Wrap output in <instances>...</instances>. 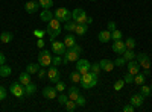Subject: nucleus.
<instances>
[{
	"label": "nucleus",
	"instance_id": "1",
	"mask_svg": "<svg viewBox=\"0 0 152 112\" xmlns=\"http://www.w3.org/2000/svg\"><path fill=\"white\" fill-rule=\"evenodd\" d=\"M61 29H62V26H61V21L58 20V18H52L50 21H47V27H46V33L49 35V40L50 41H53L56 36L61 33Z\"/></svg>",
	"mask_w": 152,
	"mask_h": 112
},
{
	"label": "nucleus",
	"instance_id": "2",
	"mask_svg": "<svg viewBox=\"0 0 152 112\" xmlns=\"http://www.w3.org/2000/svg\"><path fill=\"white\" fill-rule=\"evenodd\" d=\"M99 83V74H94L91 71H88L85 74H82L81 77V85L84 90H90V88H94V86Z\"/></svg>",
	"mask_w": 152,
	"mask_h": 112
},
{
	"label": "nucleus",
	"instance_id": "3",
	"mask_svg": "<svg viewBox=\"0 0 152 112\" xmlns=\"http://www.w3.org/2000/svg\"><path fill=\"white\" fill-rule=\"evenodd\" d=\"M72 20L79 24H91L93 23V18L90 15H87V12L82 8H76L75 11H72Z\"/></svg>",
	"mask_w": 152,
	"mask_h": 112
},
{
	"label": "nucleus",
	"instance_id": "4",
	"mask_svg": "<svg viewBox=\"0 0 152 112\" xmlns=\"http://www.w3.org/2000/svg\"><path fill=\"white\" fill-rule=\"evenodd\" d=\"M82 53V47L79 44H75L73 47L67 48V52L64 53V59H62V62L64 64H69V62H76L79 59V55Z\"/></svg>",
	"mask_w": 152,
	"mask_h": 112
},
{
	"label": "nucleus",
	"instance_id": "5",
	"mask_svg": "<svg viewBox=\"0 0 152 112\" xmlns=\"http://www.w3.org/2000/svg\"><path fill=\"white\" fill-rule=\"evenodd\" d=\"M52 52L46 50V48H41L40 53H38V64H40L41 67L44 68H49L50 65H52Z\"/></svg>",
	"mask_w": 152,
	"mask_h": 112
},
{
	"label": "nucleus",
	"instance_id": "6",
	"mask_svg": "<svg viewBox=\"0 0 152 112\" xmlns=\"http://www.w3.org/2000/svg\"><path fill=\"white\" fill-rule=\"evenodd\" d=\"M53 17L58 18L61 23H67V21L72 20V12L67 8H56L55 12H53Z\"/></svg>",
	"mask_w": 152,
	"mask_h": 112
},
{
	"label": "nucleus",
	"instance_id": "7",
	"mask_svg": "<svg viewBox=\"0 0 152 112\" xmlns=\"http://www.w3.org/2000/svg\"><path fill=\"white\" fill-rule=\"evenodd\" d=\"M47 79L52 83H56L58 80H61V71L58 70V67H55V65L49 67V70H47Z\"/></svg>",
	"mask_w": 152,
	"mask_h": 112
},
{
	"label": "nucleus",
	"instance_id": "8",
	"mask_svg": "<svg viewBox=\"0 0 152 112\" xmlns=\"http://www.w3.org/2000/svg\"><path fill=\"white\" fill-rule=\"evenodd\" d=\"M9 92L14 95V97L21 98V97H24V86L20 82H14V83L11 85V88H9Z\"/></svg>",
	"mask_w": 152,
	"mask_h": 112
},
{
	"label": "nucleus",
	"instance_id": "9",
	"mask_svg": "<svg viewBox=\"0 0 152 112\" xmlns=\"http://www.w3.org/2000/svg\"><path fill=\"white\" fill-rule=\"evenodd\" d=\"M90 67H91V64L87 59H78L76 61V71L81 73V76L90 71Z\"/></svg>",
	"mask_w": 152,
	"mask_h": 112
},
{
	"label": "nucleus",
	"instance_id": "10",
	"mask_svg": "<svg viewBox=\"0 0 152 112\" xmlns=\"http://www.w3.org/2000/svg\"><path fill=\"white\" fill-rule=\"evenodd\" d=\"M135 58H137V61H138V64H140V67H143L145 70H151V59H149L148 53L142 52V53L135 55Z\"/></svg>",
	"mask_w": 152,
	"mask_h": 112
},
{
	"label": "nucleus",
	"instance_id": "11",
	"mask_svg": "<svg viewBox=\"0 0 152 112\" xmlns=\"http://www.w3.org/2000/svg\"><path fill=\"white\" fill-rule=\"evenodd\" d=\"M52 43V50H53V53L55 55H59V56H62L66 52H67V47L64 46V43L62 41H50Z\"/></svg>",
	"mask_w": 152,
	"mask_h": 112
},
{
	"label": "nucleus",
	"instance_id": "12",
	"mask_svg": "<svg viewBox=\"0 0 152 112\" xmlns=\"http://www.w3.org/2000/svg\"><path fill=\"white\" fill-rule=\"evenodd\" d=\"M40 8L41 6H40L38 0H29V2H26V5H24V11H26L28 14H35Z\"/></svg>",
	"mask_w": 152,
	"mask_h": 112
},
{
	"label": "nucleus",
	"instance_id": "13",
	"mask_svg": "<svg viewBox=\"0 0 152 112\" xmlns=\"http://www.w3.org/2000/svg\"><path fill=\"white\" fill-rule=\"evenodd\" d=\"M43 97L47 98V100H53V98H58V91L56 88H52V86H46L43 88Z\"/></svg>",
	"mask_w": 152,
	"mask_h": 112
},
{
	"label": "nucleus",
	"instance_id": "14",
	"mask_svg": "<svg viewBox=\"0 0 152 112\" xmlns=\"http://www.w3.org/2000/svg\"><path fill=\"white\" fill-rule=\"evenodd\" d=\"M126 67H128V73H131L132 76H135L137 73H140V64H138V61H135V59L126 62Z\"/></svg>",
	"mask_w": 152,
	"mask_h": 112
},
{
	"label": "nucleus",
	"instance_id": "15",
	"mask_svg": "<svg viewBox=\"0 0 152 112\" xmlns=\"http://www.w3.org/2000/svg\"><path fill=\"white\" fill-rule=\"evenodd\" d=\"M129 103L134 108H140L145 103V95H142V94H132L131 98H129Z\"/></svg>",
	"mask_w": 152,
	"mask_h": 112
},
{
	"label": "nucleus",
	"instance_id": "16",
	"mask_svg": "<svg viewBox=\"0 0 152 112\" xmlns=\"http://www.w3.org/2000/svg\"><path fill=\"white\" fill-rule=\"evenodd\" d=\"M125 50H126V46H125V41L123 40H117V41L113 43V52L114 53H117L120 56Z\"/></svg>",
	"mask_w": 152,
	"mask_h": 112
},
{
	"label": "nucleus",
	"instance_id": "17",
	"mask_svg": "<svg viewBox=\"0 0 152 112\" xmlns=\"http://www.w3.org/2000/svg\"><path fill=\"white\" fill-rule=\"evenodd\" d=\"M99 64H100V68H102L104 71H107V73L113 71V68L116 67V65H114V61H110V59H102Z\"/></svg>",
	"mask_w": 152,
	"mask_h": 112
},
{
	"label": "nucleus",
	"instance_id": "18",
	"mask_svg": "<svg viewBox=\"0 0 152 112\" xmlns=\"http://www.w3.org/2000/svg\"><path fill=\"white\" fill-rule=\"evenodd\" d=\"M97 38H99L100 43H108V41H111V32H110L108 29L100 30L99 35H97Z\"/></svg>",
	"mask_w": 152,
	"mask_h": 112
},
{
	"label": "nucleus",
	"instance_id": "19",
	"mask_svg": "<svg viewBox=\"0 0 152 112\" xmlns=\"http://www.w3.org/2000/svg\"><path fill=\"white\" fill-rule=\"evenodd\" d=\"M67 95H69V98L70 100H76V98H78L81 94H79V90L76 88V85H73L72 88H69L67 90Z\"/></svg>",
	"mask_w": 152,
	"mask_h": 112
},
{
	"label": "nucleus",
	"instance_id": "20",
	"mask_svg": "<svg viewBox=\"0 0 152 112\" xmlns=\"http://www.w3.org/2000/svg\"><path fill=\"white\" fill-rule=\"evenodd\" d=\"M31 76H32V74H29L28 71H24V73H21L20 74V76H18V82L24 86V85H28V83H31Z\"/></svg>",
	"mask_w": 152,
	"mask_h": 112
},
{
	"label": "nucleus",
	"instance_id": "21",
	"mask_svg": "<svg viewBox=\"0 0 152 112\" xmlns=\"http://www.w3.org/2000/svg\"><path fill=\"white\" fill-rule=\"evenodd\" d=\"M64 46L67 47V48H70V47H73L75 44H76V38H75V35H72V33H69L67 36H64Z\"/></svg>",
	"mask_w": 152,
	"mask_h": 112
},
{
	"label": "nucleus",
	"instance_id": "22",
	"mask_svg": "<svg viewBox=\"0 0 152 112\" xmlns=\"http://www.w3.org/2000/svg\"><path fill=\"white\" fill-rule=\"evenodd\" d=\"M12 38H14V35H12V32H8V30L2 32V35H0V41H2L3 44L11 43V41H12Z\"/></svg>",
	"mask_w": 152,
	"mask_h": 112
},
{
	"label": "nucleus",
	"instance_id": "23",
	"mask_svg": "<svg viewBox=\"0 0 152 112\" xmlns=\"http://www.w3.org/2000/svg\"><path fill=\"white\" fill-rule=\"evenodd\" d=\"M37 92V85L35 83H28V85H24V95H34Z\"/></svg>",
	"mask_w": 152,
	"mask_h": 112
},
{
	"label": "nucleus",
	"instance_id": "24",
	"mask_svg": "<svg viewBox=\"0 0 152 112\" xmlns=\"http://www.w3.org/2000/svg\"><path fill=\"white\" fill-rule=\"evenodd\" d=\"M88 30V24H79V23H76V29H75V33L76 35H85Z\"/></svg>",
	"mask_w": 152,
	"mask_h": 112
},
{
	"label": "nucleus",
	"instance_id": "25",
	"mask_svg": "<svg viewBox=\"0 0 152 112\" xmlns=\"http://www.w3.org/2000/svg\"><path fill=\"white\" fill-rule=\"evenodd\" d=\"M135 55H137V53H135L134 50H131V48H126V50H125V52H123L120 56H123V58H125V61L128 62V61H132V59H135Z\"/></svg>",
	"mask_w": 152,
	"mask_h": 112
},
{
	"label": "nucleus",
	"instance_id": "26",
	"mask_svg": "<svg viewBox=\"0 0 152 112\" xmlns=\"http://www.w3.org/2000/svg\"><path fill=\"white\" fill-rule=\"evenodd\" d=\"M40 18L43 20V21H50V20H52L53 18V14H52V11H50V9H44L43 12H41V14H40Z\"/></svg>",
	"mask_w": 152,
	"mask_h": 112
},
{
	"label": "nucleus",
	"instance_id": "27",
	"mask_svg": "<svg viewBox=\"0 0 152 112\" xmlns=\"http://www.w3.org/2000/svg\"><path fill=\"white\" fill-rule=\"evenodd\" d=\"M11 73H12V70L8 65H5V64L0 65V76H2V77H9Z\"/></svg>",
	"mask_w": 152,
	"mask_h": 112
},
{
	"label": "nucleus",
	"instance_id": "28",
	"mask_svg": "<svg viewBox=\"0 0 152 112\" xmlns=\"http://www.w3.org/2000/svg\"><path fill=\"white\" fill-rule=\"evenodd\" d=\"M40 64H28L26 65V71L29 73V74H37L38 73V70H40Z\"/></svg>",
	"mask_w": 152,
	"mask_h": 112
},
{
	"label": "nucleus",
	"instance_id": "29",
	"mask_svg": "<svg viewBox=\"0 0 152 112\" xmlns=\"http://www.w3.org/2000/svg\"><path fill=\"white\" fill-rule=\"evenodd\" d=\"M145 80H146V76H145L143 73H137L135 76H134V83L135 85H143Z\"/></svg>",
	"mask_w": 152,
	"mask_h": 112
},
{
	"label": "nucleus",
	"instance_id": "30",
	"mask_svg": "<svg viewBox=\"0 0 152 112\" xmlns=\"http://www.w3.org/2000/svg\"><path fill=\"white\" fill-rule=\"evenodd\" d=\"M76 106H78V105H76V102H75V100H70V98H69V100L66 102V105H64L66 111H69V112L76 111Z\"/></svg>",
	"mask_w": 152,
	"mask_h": 112
},
{
	"label": "nucleus",
	"instance_id": "31",
	"mask_svg": "<svg viewBox=\"0 0 152 112\" xmlns=\"http://www.w3.org/2000/svg\"><path fill=\"white\" fill-rule=\"evenodd\" d=\"M111 40L113 41H117V40H123V33L119 30V29H114L111 32Z\"/></svg>",
	"mask_w": 152,
	"mask_h": 112
},
{
	"label": "nucleus",
	"instance_id": "32",
	"mask_svg": "<svg viewBox=\"0 0 152 112\" xmlns=\"http://www.w3.org/2000/svg\"><path fill=\"white\" fill-rule=\"evenodd\" d=\"M81 73H78V71H73L72 74H70V80L76 85V83H81Z\"/></svg>",
	"mask_w": 152,
	"mask_h": 112
},
{
	"label": "nucleus",
	"instance_id": "33",
	"mask_svg": "<svg viewBox=\"0 0 152 112\" xmlns=\"http://www.w3.org/2000/svg\"><path fill=\"white\" fill-rule=\"evenodd\" d=\"M38 2H40V6L43 9H50L53 6V0H38Z\"/></svg>",
	"mask_w": 152,
	"mask_h": 112
},
{
	"label": "nucleus",
	"instance_id": "34",
	"mask_svg": "<svg viewBox=\"0 0 152 112\" xmlns=\"http://www.w3.org/2000/svg\"><path fill=\"white\" fill-rule=\"evenodd\" d=\"M125 46H126V48H131V50H134L135 46H137V41H135L134 38H126V40H125Z\"/></svg>",
	"mask_w": 152,
	"mask_h": 112
},
{
	"label": "nucleus",
	"instance_id": "35",
	"mask_svg": "<svg viewBox=\"0 0 152 112\" xmlns=\"http://www.w3.org/2000/svg\"><path fill=\"white\" fill-rule=\"evenodd\" d=\"M142 88H140V94L142 95H145V97H148V95H151L152 94V91H151V86H146L145 83L143 85H140Z\"/></svg>",
	"mask_w": 152,
	"mask_h": 112
},
{
	"label": "nucleus",
	"instance_id": "36",
	"mask_svg": "<svg viewBox=\"0 0 152 112\" xmlns=\"http://www.w3.org/2000/svg\"><path fill=\"white\" fill-rule=\"evenodd\" d=\"M64 29L69 30V32H75V29H76V21H67V23H64Z\"/></svg>",
	"mask_w": 152,
	"mask_h": 112
},
{
	"label": "nucleus",
	"instance_id": "37",
	"mask_svg": "<svg viewBox=\"0 0 152 112\" xmlns=\"http://www.w3.org/2000/svg\"><path fill=\"white\" fill-rule=\"evenodd\" d=\"M55 88H56V91H58V92H64V91L67 90V86H66V83L62 82V80H58Z\"/></svg>",
	"mask_w": 152,
	"mask_h": 112
},
{
	"label": "nucleus",
	"instance_id": "38",
	"mask_svg": "<svg viewBox=\"0 0 152 112\" xmlns=\"http://www.w3.org/2000/svg\"><path fill=\"white\" fill-rule=\"evenodd\" d=\"M67 100H69V95H67V94H64V92H61V94L58 95V103H59V105H62V106H64Z\"/></svg>",
	"mask_w": 152,
	"mask_h": 112
},
{
	"label": "nucleus",
	"instance_id": "39",
	"mask_svg": "<svg viewBox=\"0 0 152 112\" xmlns=\"http://www.w3.org/2000/svg\"><path fill=\"white\" fill-rule=\"evenodd\" d=\"M123 86H125V80H123V79L116 80V83H114V91H120Z\"/></svg>",
	"mask_w": 152,
	"mask_h": 112
},
{
	"label": "nucleus",
	"instance_id": "40",
	"mask_svg": "<svg viewBox=\"0 0 152 112\" xmlns=\"http://www.w3.org/2000/svg\"><path fill=\"white\" fill-rule=\"evenodd\" d=\"M100 70H102V68H100V64H99V62H94V64H91V67H90V71L94 73V74H99Z\"/></svg>",
	"mask_w": 152,
	"mask_h": 112
},
{
	"label": "nucleus",
	"instance_id": "41",
	"mask_svg": "<svg viewBox=\"0 0 152 112\" xmlns=\"http://www.w3.org/2000/svg\"><path fill=\"white\" fill-rule=\"evenodd\" d=\"M61 64H62V58H61L59 55H55V56L52 58V65L58 67V65H61Z\"/></svg>",
	"mask_w": 152,
	"mask_h": 112
},
{
	"label": "nucleus",
	"instance_id": "42",
	"mask_svg": "<svg viewBox=\"0 0 152 112\" xmlns=\"http://www.w3.org/2000/svg\"><path fill=\"white\" fill-rule=\"evenodd\" d=\"M125 64H126V61H125L123 56H119L116 61H114V65H116V67H123Z\"/></svg>",
	"mask_w": 152,
	"mask_h": 112
},
{
	"label": "nucleus",
	"instance_id": "43",
	"mask_svg": "<svg viewBox=\"0 0 152 112\" xmlns=\"http://www.w3.org/2000/svg\"><path fill=\"white\" fill-rule=\"evenodd\" d=\"M37 76H38V79H40V80H41V79H44V77L47 76V71H46V68H44V67H41L40 70H38Z\"/></svg>",
	"mask_w": 152,
	"mask_h": 112
},
{
	"label": "nucleus",
	"instance_id": "44",
	"mask_svg": "<svg viewBox=\"0 0 152 112\" xmlns=\"http://www.w3.org/2000/svg\"><path fill=\"white\" fill-rule=\"evenodd\" d=\"M123 80H125V83H134V76L131 73H126L123 76Z\"/></svg>",
	"mask_w": 152,
	"mask_h": 112
},
{
	"label": "nucleus",
	"instance_id": "45",
	"mask_svg": "<svg viewBox=\"0 0 152 112\" xmlns=\"http://www.w3.org/2000/svg\"><path fill=\"white\" fill-rule=\"evenodd\" d=\"M75 102H76V105H78V106H85V105H87V98L82 97V95H79Z\"/></svg>",
	"mask_w": 152,
	"mask_h": 112
},
{
	"label": "nucleus",
	"instance_id": "46",
	"mask_svg": "<svg viewBox=\"0 0 152 112\" xmlns=\"http://www.w3.org/2000/svg\"><path fill=\"white\" fill-rule=\"evenodd\" d=\"M6 94H8V92H6V90L3 88L2 85H0V102H3L5 98H6Z\"/></svg>",
	"mask_w": 152,
	"mask_h": 112
},
{
	"label": "nucleus",
	"instance_id": "47",
	"mask_svg": "<svg viewBox=\"0 0 152 112\" xmlns=\"http://www.w3.org/2000/svg\"><path fill=\"white\" fill-rule=\"evenodd\" d=\"M44 35H46V30H38V29L34 30V36H37V38H43Z\"/></svg>",
	"mask_w": 152,
	"mask_h": 112
},
{
	"label": "nucleus",
	"instance_id": "48",
	"mask_svg": "<svg viewBox=\"0 0 152 112\" xmlns=\"http://www.w3.org/2000/svg\"><path fill=\"white\" fill-rule=\"evenodd\" d=\"M37 47L40 48V50H41V48H44V40L43 38H37Z\"/></svg>",
	"mask_w": 152,
	"mask_h": 112
},
{
	"label": "nucleus",
	"instance_id": "49",
	"mask_svg": "<svg viewBox=\"0 0 152 112\" xmlns=\"http://www.w3.org/2000/svg\"><path fill=\"white\" fill-rule=\"evenodd\" d=\"M134 109H135V108H134V106H132L131 103H129V105H125V106H123V112H132Z\"/></svg>",
	"mask_w": 152,
	"mask_h": 112
},
{
	"label": "nucleus",
	"instance_id": "50",
	"mask_svg": "<svg viewBox=\"0 0 152 112\" xmlns=\"http://www.w3.org/2000/svg\"><path fill=\"white\" fill-rule=\"evenodd\" d=\"M114 29H116V23H114V21H108V30L113 32Z\"/></svg>",
	"mask_w": 152,
	"mask_h": 112
},
{
	"label": "nucleus",
	"instance_id": "51",
	"mask_svg": "<svg viewBox=\"0 0 152 112\" xmlns=\"http://www.w3.org/2000/svg\"><path fill=\"white\" fill-rule=\"evenodd\" d=\"M5 62H6V58H5V55L2 52H0V65H3Z\"/></svg>",
	"mask_w": 152,
	"mask_h": 112
},
{
	"label": "nucleus",
	"instance_id": "52",
	"mask_svg": "<svg viewBox=\"0 0 152 112\" xmlns=\"http://www.w3.org/2000/svg\"><path fill=\"white\" fill-rule=\"evenodd\" d=\"M143 74H145V76H146V77H148V76H149V74H151V70H145V71H143Z\"/></svg>",
	"mask_w": 152,
	"mask_h": 112
},
{
	"label": "nucleus",
	"instance_id": "53",
	"mask_svg": "<svg viewBox=\"0 0 152 112\" xmlns=\"http://www.w3.org/2000/svg\"><path fill=\"white\" fill-rule=\"evenodd\" d=\"M90 2H97V0H90Z\"/></svg>",
	"mask_w": 152,
	"mask_h": 112
},
{
	"label": "nucleus",
	"instance_id": "54",
	"mask_svg": "<svg viewBox=\"0 0 152 112\" xmlns=\"http://www.w3.org/2000/svg\"><path fill=\"white\" fill-rule=\"evenodd\" d=\"M151 91H152V83H151Z\"/></svg>",
	"mask_w": 152,
	"mask_h": 112
}]
</instances>
